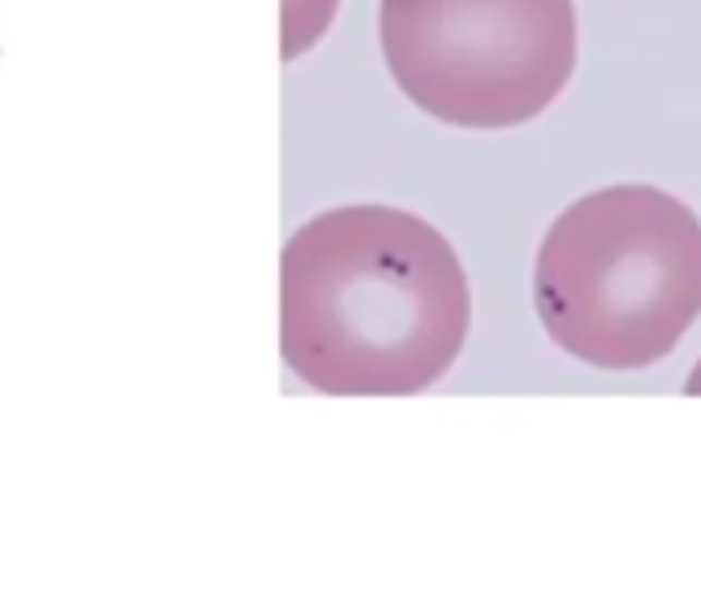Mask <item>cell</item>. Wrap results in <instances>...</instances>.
Returning a JSON list of instances; mask_svg holds the SVG:
<instances>
[{"label": "cell", "instance_id": "obj_4", "mask_svg": "<svg viewBox=\"0 0 701 590\" xmlns=\"http://www.w3.org/2000/svg\"><path fill=\"white\" fill-rule=\"evenodd\" d=\"M685 394H693V398H701V365L693 373H689V382H685Z\"/></svg>", "mask_w": 701, "mask_h": 590}, {"label": "cell", "instance_id": "obj_2", "mask_svg": "<svg viewBox=\"0 0 701 590\" xmlns=\"http://www.w3.org/2000/svg\"><path fill=\"white\" fill-rule=\"evenodd\" d=\"M549 340L595 370H649L701 316V221L652 185L587 193L533 267Z\"/></svg>", "mask_w": 701, "mask_h": 590}, {"label": "cell", "instance_id": "obj_3", "mask_svg": "<svg viewBox=\"0 0 701 590\" xmlns=\"http://www.w3.org/2000/svg\"><path fill=\"white\" fill-rule=\"evenodd\" d=\"M382 53L419 111L500 132L563 95L579 17L575 0H382Z\"/></svg>", "mask_w": 701, "mask_h": 590}, {"label": "cell", "instance_id": "obj_1", "mask_svg": "<svg viewBox=\"0 0 701 590\" xmlns=\"http://www.w3.org/2000/svg\"><path fill=\"white\" fill-rule=\"evenodd\" d=\"M468 324L460 258L407 209H328L283 246V361L321 394L402 398L435 386L460 357Z\"/></svg>", "mask_w": 701, "mask_h": 590}]
</instances>
